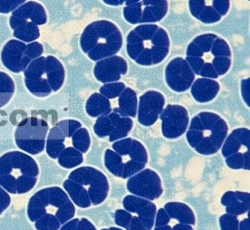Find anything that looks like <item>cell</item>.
I'll return each instance as SVG.
<instances>
[{
    "label": "cell",
    "instance_id": "5",
    "mask_svg": "<svg viewBox=\"0 0 250 230\" xmlns=\"http://www.w3.org/2000/svg\"><path fill=\"white\" fill-rule=\"evenodd\" d=\"M123 35L116 24L107 20L93 22L80 37V46L93 61L113 56L123 46Z\"/></svg>",
    "mask_w": 250,
    "mask_h": 230
},
{
    "label": "cell",
    "instance_id": "50",
    "mask_svg": "<svg viewBox=\"0 0 250 230\" xmlns=\"http://www.w3.org/2000/svg\"><path fill=\"white\" fill-rule=\"evenodd\" d=\"M105 4L111 6H118L125 3V0H102Z\"/></svg>",
    "mask_w": 250,
    "mask_h": 230
},
{
    "label": "cell",
    "instance_id": "17",
    "mask_svg": "<svg viewBox=\"0 0 250 230\" xmlns=\"http://www.w3.org/2000/svg\"><path fill=\"white\" fill-rule=\"evenodd\" d=\"M165 105V98L156 91H148L140 97L137 108L138 121L142 125L150 127L157 121Z\"/></svg>",
    "mask_w": 250,
    "mask_h": 230
},
{
    "label": "cell",
    "instance_id": "52",
    "mask_svg": "<svg viewBox=\"0 0 250 230\" xmlns=\"http://www.w3.org/2000/svg\"><path fill=\"white\" fill-rule=\"evenodd\" d=\"M239 230H250V222L248 218L243 220L239 224Z\"/></svg>",
    "mask_w": 250,
    "mask_h": 230
},
{
    "label": "cell",
    "instance_id": "10",
    "mask_svg": "<svg viewBox=\"0 0 250 230\" xmlns=\"http://www.w3.org/2000/svg\"><path fill=\"white\" fill-rule=\"evenodd\" d=\"M68 179L85 187L93 205L102 204L107 197L109 182L106 176L96 168L90 166L80 167L74 170L68 176Z\"/></svg>",
    "mask_w": 250,
    "mask_h": 230
},
{
    "label": "cell",
    "instance_id": "35",
    "mask_svg": "<svg viewBox=\"0 0 250 230\" xmlns=\"http://www.w3.org/2000/svg\"><path fill=\"white\" fill-rule=\"evenodd\" d=\"M150 203V201L144 198L139 197L133 195H128L124 198V208L128 212H135L137 213L142 208L144 207L146 205Z\"/></svg>",
    "mask_w": 250,
    "mask_h": 230
},
{
    "label": "cell",
    "instance_id": "29",
    "mask_svg": "<svg viewBox=\"0 0 250 230\" xmlns=\"http://www.w3.org/2000/svg\"><path fill=\"white\" fill-rule=\"evenodd\" d=\"M65 136L58 126L52 127L46 140V152L52 159H57L65 149Z\"/></svg>",
    "mask_w": 250,
    "mask_h": 230
},
{
    "label": "cell",
    "instance_id": "44",
    "mask_svg": "<svg viewBox=\"0 0 250 230\" xmlns=\"http://www.w3.org/2000/svg\"><path fill=\"white\" fill-rule=\"evenodd\" d=\"M11 202V196L8 192L0 186V215L8 209Z\"/></svg>",
    "mask_w": 250,
    "mask_h": 230
},
{
    "label": "cell",
    "instance_id": "19",
    "mask_svg": "<svg viewBox=\"0 0 250 230\" xmlns=\"http://www.w3.org/2000/svg\"><path fill=\"white\" fill-rule=\"evenodd\" d=\"M26 50L27 45L24 42L17 39L7 42L1 53L4 67L14 73L24 71L30 64L26 57Z\"/></svg>",
    "mask_w": 250,
    "mask_h": 230
},
{
    "label": "cell",
    "instance_id": "28",
    "mask_svg": "<svg viewBox=\"0 0 250 230\" xmlns=\"http://www.w3.org/2000/svg\"><path fill=\"white\" fill-rule=\"evenodd\" d=\"M164 209L170 218L178 220L181 224L189 225H194L195 224L194 212L186 204L181 202H169L165 205Z\"/></svg>",
    "mask_w": 250,
    "mask_h": 230
},
{
    "label": "cell",
    "instance_id": "26",
    "mask_svg": "<svg viewBox=\"0 0 250 230\" xmlns=\"http://www.w3.org/2000/svg\"><path fill=\"white\" fill-rule=\"evenodd\" d=\"M86 112L92 118L107 115L112 111L110 101L100 93H94L87 99Z\"/></svg>",
    "mask_w": 250,
    "mask_h": 230
},
{
    "label": "cell",
    "instance_id": "46",
    "mask_svg": "<svg viewBox=\"0 0 250 230\" xmlns=\"http://www.w3.org/2000/svg\"><path fill=\"white\" fill-rule=\"evenodd\" d=\"M125 229L127 230H147L144 224L137 216L132 217L129 224Z\"/></svg>",
    "mask_w": 250,
    "mask_h": 230
},
{
    "label": "cell",
    "instance_id": "47",
    "mask_svg": "<svg viewBox=\"0 0 250 230\" xmlns=\"http://www.w3.org/2000/svg\"><path fill=\"white\" fill-rule=\"evenodd\" d=\"M77 230H96V228L87 218H82L79 221Z\"/></svg>",
    "mask_w": 250,
    "mask_h": 230
},
{
    "label": "cell",
    "instance_id": "8",
    "mask_svg": "<svg viewBox=\"0 0 250 230\" xmlns=\"http://www.w3.org/2000/svg\"><path fill=\"white\" fill-rule=\"evenodd\" d=\"M49 125L44 120L30 117L23 120L15 132V140L21 150L36 155L43 152Z\"/></svg>",
    "mask_w": 250,
    "mask_h": 230
},
{
    "label": "cell",
    "instance_id": "34",
    "mask_svg": "<svg viewBox=\"0 0 250 230\" xmlns=\"http://www.w3.org/2000/svg\"><path fill=\"white\" fill-rule=\"evenodd\" d=\"M139 219L142 221L147 230H151L154 224L156 214V206L150 202L148 205L142 208L138 212Z\"/></svg>",
    "mask_w": 250,
    "mask_h": 230
},
{
    "label": "cell",
    "instance_id": "39",
    "mask_svg": "<svg viewBox=\"0 0 250 230\" xmlns=\"http://www.w3.org/2000/svg\"><path fill=\"white\" fill-rule=\"evenodd\" d=\"M58 127H60L64 136L66 138H70L72 137L74 133L79 129L81 128L82 124L80 121L76 120H65L58 123Z\"/></svg>",
    "mask_w": 250,
    "mask_h": 230
},
{
    "label": "cell",
    "instance_id": "41",
    "mask_svg": "<svg viewBox=\"0 0 250 230\" xmlns=\"http://www.w3.org/2000/svg\"><path fill=\"white\" fill-rule=\"evenodd\" d=\"M43 53V46L42 44L37 42H31L27 45V50H26V57L29 63H31L36 58L42 56Z\"/></svg>",
    "mask_w": 250,
    "mask_h": 230
},
{
    "label": "cell",
    "instance_id": "3",
    "mask_svg": "<svg viewBox=\"0 0 250 230\" xmlns=\"http://www.w3.org/2000/svg\"><path fill=\"white\" fill-rule=\"evenodd\" d=\"M39 175V165L30 155L14 151L0 157V186L8 193H28L34 188Z\"/></svg>",
    "mask_w": 250,
    "mask_h": 230
},
{
    "label": "cell",
    "instance_id": "45",
    "mask_svg": "<svg viewBox=\"0 0 250 230\" xmlns=\"http://www.w3.org/2000/svg\"><path fill=\"white\" fill-rule=\"evenodd\" d=\"M169 221H170V217L169 216L166 210L164 208L159 209L156 214V224H155L156 227L167 225Z\"/></svg>",
    "mask_w": 250,
    "mask_h": 230
},
{
    "label": "cell",
    "instance_id": "23",
    "mask_svg": "<svg viewBox=\"0 0 250 230\" xmlns=\"http://www.w3.org/2000/svg\"><path fill=\"white\" fill-rule=\"evenodd\" d=\"M221 202L226 207L228 214L237 216L248 212L250 206V194L247 192L228 191L222 196Z\"/></svg>",
    "mask_w": 250,
    "mask_h": 230
},
{
    "label": "cell",
    "instance_id": "32",
    "mask_svg": "<svg viewBox=\"0 0 250 230\" xmlns=\"http://www.w3.org/2000/svg\"><path fill=\"white\" fill-rule=\"evenodd\" d=\"M15 92V83L6 73L0 71V108L6 105Z\"/></svg>",
    "mask_w": 250,
    "mask_h": 230
},
{
    "label": "cell",
    "instance_id": "4",
    "mask_svg": "<svg viewBox=\"0 0 250 230\" xmlns=\"http://www.w3.org/2000/svg\"><path fill=\"white\" fill-rule=\"evenodd\" d=\"M228 133V124L220 115L201 112L191 119L187 139L190 146L200 155H212L219 152Z\"/></svg>",
    "mask_w": 250,
    "mask_h": 230
},
{
    "label": "cell",
    "instance_id": "2",
    "mask_svg": "<svg viewBox=\"0 0 250 230\" xmlns=\"http://www.w3.org/2000/svg\"><path fill=\"white\" fill-rule=\"evenodd\" d=\"M169 47L168 33L157 24H140L127 36V54L140 66L150 67L160 64L169 54Z\"/></svg>",
    "mask_w": 250,
    "mask_h": 230
},
{
    "label": "cell",
    "instance_id": "30",
    "mask_svg": "<svg viewBox=\"0 0 250 230\" xmlns=\"http://www.w3.org/2000/svg\"><path fill=\"white\" fill-rule=\"evenodd\" d=\"M14 36L24 43H31L40 37V30L34 23H21L14 29Z\"/></svg>",
    "mask_w": 250,
    "mask_h": 230
},
{
    "label": "cell",
    "instance_id": "6",
    "mask_svg": "<svg viewBox=\"0 0 250 230\" xmlns=\"http://www.w3.org/2000/svg\"><path fill=\"white\" fill-rule=\"evenodd\" d=\"M112 149H106L104 164L116 177L123 179L132 177L144 169L148 155L144 145L131 138L121 139L112 144Z\"/></svg>",
    "mask_w": 250,
    "mask_h": 230
},
{
    "label": "cell",
    "instance_id": "16",
    "mask_svg": "<svg viewBox=\"0 0 250 230\" xmlns=\"http://www.w3.org/2000/svg\"><path fill=\"white\" fill-rule=\"evenodd\" d=\"M46 57L41 56L32 61L24 71V83L30 93L39 97L49 96L52 92L46 78Z\"/></svg>",
    "mask_w": 250,
    "mask_h": 230
},
{
    "label": "cell",
    "instance_id": "21",
    "mask_svg": "<svg viewBox=\"0 0 250 230\" xmlns=\"http://www.w3.org/2000/svg\"><path fill=\"white\" fill-rule=\"evenodd\" d=\"M140 24H153L160 22L167 14V0H143L140 2Z\"/></svg>",
    "mask_w": 250,
    "mask_h": 230
},
{
    "label": "cell",
    "instance_id": "20",
    "mask_svg": "<svg viewBox=\"0 0 250 230\" xmlns=\"http://www.w3.org/2000/svg\"><path fill=\"white\" fill-rule=\"evenodd\" d=\"M47 22V14L44 7L35 1L24 2L14 10L10 17V26L14 30L21 23H33L36 25H43Z\"/></svg>",
    "mask_w": 250,
    "mask_h": 230
},
{
    "label": "cell",
    "instance_id": "51",
    "mask_svg": "<svg viewBox=\"0 0 250 230\" xmlns=\"http://www.w3.org/2000/svg\"><path fill=\"white\" fill-rule=\"evenodd\" d=\"M172 230H193L192 227L189 224H178L174 226Z\"/></svg>",
    "mask_w": 250,
    "mask_h": 230
},
{
    "label": "cell",
    "instance_id": "24",
    "mask_svg": "<svg viewBox=\"0 0 250 230\" xmlns=\"http://www.w3.org/2000/svg\"><path fill=\"white\" fill-rule=\"evenodd\" d=\"M45 70L46 78L52 92H58L62 87L65 80V72L63 65L58 58L49 55L46 57Z\"/></svg>",
    "mask_w": 250,
    "mask_h": 230
},
{
    "label": "cell",
    "instance_id": "22",
    "mask_svg": "<svg viewBox=\"0 0 250 230\" xmlns=\"http://www.w3.org/2000/svg\"><path fill=\"white\" fill-rule=\"evenodd\" d=\"M220 90L219 83L213 79L201 77L194 81L191 86V94L194 100L206 103L214 99Z\"/></svg>",
    "mask_w": 250,
    "mask_h": 230
},
{
    "label": "cell",
    "instance_id": "54",
    "mask_svg": "<svg viewBox=\"0 0 250 230\" xmlns=\"http://www.w3.org/2000/svg\"><path fill=\"white\" fill-rule=\"evenodd\" d=\"M141 0H125V5H133V4L138 3Z\"/></svg>",
    "mask_w": 250,
    "mask_h": 230
},
{
    "label": "cell",
    "instance_id": "33",
    "mask_svg": "<svg viewBox=\"0 0 250 230\" xmlns=\"http://www.w3.org/2000/svg\"><path fill=\"white\" fill-rule=\"evenodd\" d=\"M71 139L74 147L82 153H86L89 150L90 146V136L87 129L84 127L79 129L74 133Z\"/></svg>",
    "mask_w": 250,
    "mask_h": 230
},
{
    "label": "cell",
    "instance_id": "37",
    "mask_svg": "<svg viewBox=\"0 0 250 230\" xmlns=\"http://www.w3.org/2000/svg\"><path fill=\"white\" fill-rule=\"evenodd\" d=\"M125 89V84L121 82L106 83L101 87L100 93L108 99H113L118 97Z\"/></svg>",
    "mask_w": 250,
    "mask_h": 230
},
{
    "label": "cell",
    "instance_id": "53",
    "mask_svg": "<svg viewBox=\"0 0 250 230\" xmlns=\"http://www.w3.org/2000/svg\"><path fill=\"white\" fill-rule=\"evenodd\" d=\"M154 230H172V228L169 225H164L156 227Z\"/></svg>",
    "mask_w": 250,
    "mask_h": 230
},
{
    "label": "cell",
    "instance_id": "27",
    "mask_svg": "<svg viewBox=\"0 0 250 230\" xmlns=\"http://www.w3.org/2000/svg\"><path fill=\"white\" fill-rule=\"evenodd\" d=\"M63 187L74 204L82 208L90 207L92 203L88 192L84 186L73 180H65Z\"/></svg>",
    "mask_w": 250,
    "mask_h": 230
},
{
    "label": "cell",
    "instance_id": "13",
    "mask_svg": "<svg viewBox=\"0 0 250 230\" xmlns=\"http://www.w3.org/2000/svg\"><path fill=\"white\" fill-rule=\"evenodd\" d=\"M164 137L175 139L187 132L189 116L187 108L178 105H168L159 115Z\"/></svg>",
    "mask_w": 250,
    "mask_h": 230
},
{
    "label": "cell",
    "instance_id": "40",
    "mask_svg": "<svg viewBox=\"0 0 250 230\" xmlns=\"http://www.w3.org/2000/svg\"><path fill=\"white\" fill-rule=\"evenodd\" d=\"M221 230H239V221L235 215L225 214L219 218Z\"/></svg>",
    "mask_w": 250,
    "mask_h": 230
},
{
    "label": "cell",
    "instance_id": "49",
    "mask_svg": "<svg viewBox=\"0 0 250 230\" xmlns=\"http://www.w3.org/2000/svg\"><path fill=\"white\" fill-rule=\"evenodd\" d=\"M79 218H74V219L70 220L63 224L60 230H77V225H78Z\"/></svg>",
    "mask_w": 250,
    "mask_h": 230
},
{
    "label": "cell",
    "instance_id": "56",
    "mask_svg": "<svg viewBox=\"0 0 250 230\" xmlns=\"http://www.w3.org/2000/svg\"><path fill=\"white\" fill-rule=\"evenodd\" d=\"M109 230V229H103V230Z\"/></svg>",
    "mask_w": 250,
    "mask_h": 230
},
{
    "label": "cell",
    "instance_id": "9",
    "mask_svg": "<svg viewBox=\"0 0 250 230\" xmlns=\"http://www.w3.org/2000/svg\"><path fill=\"white\" fill-rule=\"evenodd\" d=\"M223 143L222 153L227 165L232 169L250 170V130L235 129Z\"/></svg>",
    "mask_w": 250,
    "mask_h": 230
},
{
    "label": "cell",
    "instance_id": "42",
    "mask_svg": "<svg viewBox=\"0 0 250 230\" xmlns=\"http://www.w3.org/2000/svg\"><path fill=\"white\" fill-rule=\"evenodd\" d=\"M27 0H0V14L12 13Z\"/></svg>",
    "mask_w": 250,
    "mask_h": 230
},
{
    "label": "cell",
    "instance_id": "55",
    "mask_svg": "<svg viewBox=\"0 0 250 230\" xmlns=\"http://www.w3.org/2000/svg\"><path fill=\"white\" fill-rule=\"evenodd\" d=\"M109 230H121V229L117 228V227H110V228H109Z\"/></svg>",
    "mask_w": 250,
    "mask_h": 230
},
{
    "label": "cell",
    "instance_id": "18",
    "mask_svg": "<svg viewBox=\"0 0 250 230\" xmlns=\"http://www.w3.org/2000/svg\"><path fill=\"white\" fill-rule=\"evenodd\" d=\"M128 71V64L124 58L113 55L97 61L93 70L95 77L101 83L118 81Z\"/></svg>",
    "mask_w": 250,
    "mask_h": 230
},
{
    "label": "cell",
    "instance_id": "11",
    "mask_svg": "<svg viewBox=\"0 0 250 230\" xmlns=\"http://www.w3.org/2000/svg\"><path fill=\"white\" fill-rule=\"evenodd\" d=\"M133 125V120L130 117L111 112L107 115L98 117L93 129L98 137H109V141L115 142L125 138Z\"/></svg>",
    "mask_w": 250,
    "mask_h": 230
},
{
    "label": "cell",
    "instance_id": "43",
    "mask_svg": "<svg viewBox=\"0 0 250 230\" xmlns=\"http://www.w3.org/2000/svg\"><path fill=\"white\" fill-rule=\"evenodd\" d=\"M130 212L124 209H118L115 213V221L117 225L126 228L132 218Z\"/></svg>",
    "mask_w": 250,
    "mask_h": 230
},
{
    "label": "cell",
    "instance_id": "12",
    "mask_svg": "<svg viewBox=\"0 0 250 230\" xmlns=\"http://www.w3.org/2000/svg\"><path fill=\"white\" fill-rule=\"evenodd\" d=\"M130 193L148 200L159 199L163 193L162 180L156 171L146 168L134 174L127 182Z\"/></svg>",
    "mask_w": 250,
    "mask_h": 230
},
{
    "label": "cell",
    "instance_id": "14",
    "mask_svg": "<svg viewBox=\"0 0 250 230\" xmlns=\"http://www.w3.org/2000/svg\"><path fill=\"white\" fill-rule=\"evenodd\" d=\"M229 0H188L191 15L204 24L220 21L229 10Z\"/></svg>",
    "mask_w": 250,
    "mask_h": 230
},
{
    "label": "cell",
    "instance_id": "7",
    "mask_svg": "<svg viewBox=\"0 0 250 230\" xmlns=\"http://www.w3.org/2000/svg\"><path fill=\"white\" fill-rule=\"evenodd\" d=\"M76 209L68 195L60 187L42 189L35 193L28 202L27 215L32 222L44 215H53L61 224L74 218Z\"/></svg>",
    "mask_w": 250,
    "mask_h": 230
},
{
    "label": "cell",
    "instance_id": "25",
    "mask_svg": "<svg viewBox=\"0 0 250 230\" xmlns=\"http://www.w3.org/2000/svg\"><path fill=\"white\" fill-rule=\"evenodd\" d=\"M118 107L114 108L113 112L125 117H136L138 108V99L137 93L131 88H126L120 95Z\"/></svg>",
    "mask_w": 250,
    "mask_h": 230
},
{
    "label": "cell",
    "instance_id": "48",
    "mask_svg": "<svg viewBox=\"0 0 250 230\" xmlns=\"http://www.w3.org/2000/svg\"><path fill=\"white\" fill-rule=\"evenodd\" d=\"M249 83H250V79L242 80V82H241V91H242L243 97H244L246 103L248 106H250V104H249Z\"/></svg>",
    "mask_w": 250,
    "mask_h": 230
},
{
    "label": "cell",
    "instance_id": "31",
    "mask_svg": "<svg viewBox=\"0 0 250 230\" xmlns=\"http://www.w3.org/2000/svg\"><path fill=\"white\" fill-rule=\"evenodd\" d=\"M58 159L60 165L67 169L79 166L84 161L83 153L74 147L65 148Z\"/></svg>",
    "mask_w": 250,
    "mask_h": 230
},
{
    "label": "cell",
    "instance_id": "36",
    "mask_svg": "<svg viewBox=\"0 0 250 230\" xmlns=\"http://www.w3.org/2000/svg\"><path fill=\"white\" fill-rule=\"evenodd\" d=\"M61 223L53 215H44L35 221V227L37 230H59Z\"/></svg>",
    "mask_w": 250,
    "mask_h": 230
},
{
    "label": "cell",
    "instance_id": "15",
    "mask_svg": "<svg viewBox=\"0 0 250 230\" xmlns=\"http://www.w3.org/2000/svg\"><path fill=\"white\" fill-rule=\"evenodd\" d=\"M195 74L183 58H175L167 66L165 80L169 89L175 92H184L191 88Z\"/></svg>",
    "mask_w": 250,
    "mask_h": 230
},
{
    "label": "cell",
    "instance_id": "1",
    "mask_svg": "<svg viewBox=\"0 0 250 230\" xmlns=\"http://www.w3.org/2000/svg\"><path fill=\"white\" fill-rule=\"evenodd\" d=\"M186 61L194 74L205 78L217 79L230 69L232 52L225 39L213 33H206L188 45Z\"/></svg>",
    "mask_w": 250,
    "mask_h": 230
},
{
    "label": "cell",
    "instance_id": "38",
    "mask_svg": "<svg viewBox=\"0 0 250 230\" xmlns=\"http://www.w3.org/2000/svg\"><path fill=\"white\" fill-rule=\"evenodd\" d=\"M124 17L125 21L131 24H140L141 11L140 2L133 5H126L124 8Z\"/></svg>",
    "mask_w": 250,
    "mask_h": 230
}]
</instances>
